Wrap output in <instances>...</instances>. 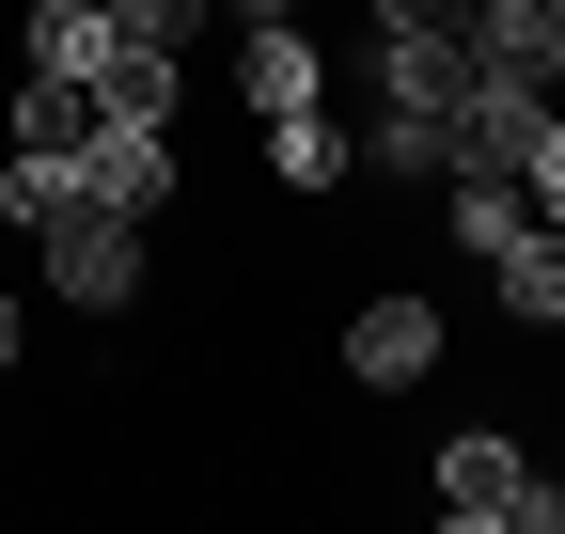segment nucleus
Masks as SVG:
<instances>
[{
    "label": "nucleus",
    "mask_w": 565,
    "mask_h": 534,
    "mask_svg": "<svg viewBox=\"0 0 565 534\" xmlns=\"http://www.w3.org/2000/svg\"><path fill=\"white\" fill-rule=\"evenodd\" d=\"M471 63H503V79H550V95H565V0H471Z\"/></svg>",
    "instance_id": "nucleus-9"
},
{
    "label": "nucleus",
    "mask_w": 565,
    "mask_h": 534,
    "mask_svg": "<svg viewBox=\"0 0 565 534\" xmlns=\"http://www.w3.org/2000/svg\"><path fill=\"white\" fill-rule=\"evenodd\" d=\"M440 519H456V534H565V488L534 472L503 425H456V440H440Z\"/></svg>",
    "instance_id": "nucleus-1"
},
{
    "label": "nucleus",
    "mask_w": 565,
    "mask_h": 534,
    "mask_svg": "<svg viewBox=\"0 0 565 534\" xmlns=\"http://www.w3.org/2000/svg\"><path fill=\"white\" fill-rule=\"evenodd\" d=\"M345 377H362V393H408V377H440V299H362V314H345Z\"/></svg>",
    "instance_id": "nucleus-4"
},
{
    "label": "nucleus",
    "mask_w": 565,
    "mask_h": 534,
    "mask_svg": "<svg viewBox=\"0 0 565 534\" xmlns=\"http://www.w3.org/2000/svg\"><path fill=\"white\" fill-rule=\"evenodd\" d=\"M79 205H110V221H173V205H189L173 126H95V142H79Z\"/></svg>",
    "instance_id": "nucleus-2"
},
{
    "label": "nucleus",
    "mask_w": 565,
    "mask_h": 534,
    "mask_svg": "<svg viewBox=\"0 0 565 534\" xmlns=\"http://www.w3.org/2000/svg\"><path fill=\"white\" fill-rule=\"evenodd\" d=\"M267 173L282 189H345V126L330 110H267Z\"/></svg>",
    "instance_id": "nucleus-13"
},
{
    "label": "nucleus",
    "mask_w": 565,
    "mask_h": 534,
    "mask_svg": "<svg viewBox=\"0 0 565 534\" xmlns=\"http://www.w3.org/2000/svg\"><path fill=\"white\" fill-rule=\"evenodd\" d=\"M0 377H17V299H0Z\"/></svg>",
    "instance_id": "nucleus-18"
},
{
    "label": "nucleus",
    "mask_w": 565,
    "mask_h": 534,
    "mask_svg": "<svg viewBox=\"0 0 565 534\" xmlns=\"http://www.w3.org/2000/svg\"><path fill=\"white\" fill-rule=\"evenodd\" d=\"M47 284L79 299V314H126V299H141V221H110V205H63V221H47Z\"/></svg>",
    "instance_id": "nucleus-3"
},
{
    "label": "nucleus",
    "mask_w": 565,
    "mask_h": 534,
    "mask_svg": "<svg viewBox=\"0 0 565 534\" xmlns=\"http://www.w3.org/2000/svg\"><path fill=\"white\" fill-rule=\"evenodd\" d=\"M315 95H330L315 32H299V17H252V32H236V110H315Z\"/></svg>",
    "instance_id": "nucleus-6"
},
{
    "label": "nucleus",
    "mask_w": 565,
    "mask_h": 534,
    "mask_svg": "<svg viewBox=\"0 0 565 534\" xmlns=\"http://www.w3.org/2000/svg\"><path fill=\"white\" fill-rule=\"evenodd\" d=\"M377 32H471V0H377Z\"/></svg>",
    "instance_id": "nucleus-17"
},
{
    "label": "nucleus",
    "mask_w": 565,
    "mask_h": 534,
    "mask_svg": "<svg viewBox=\"0 0 565 534\" xmlns=\"http://www.w3.org/2000/svg\"><path fill=\"white\" fill-rule=\"evenodd\" d=\"M173 110H189V47L110 32V63H95V126H173Z\"/></svg>",
    "instance_id": "nucleus-8"
},
{
    "label": "nucleus",
    "mask_w": 565,
    "mask_h": 534,
    "mask_svg": "<svg viewBox=\"0 0 565 534\" xmlns=\"http://www.w3.org/2000/svg\"><path fill=\"white\" fill-rule=\"evenodd\" d=\"M110 32H126L110 0H32V32H17V63H47V79H79V95H95V63H110Z\"/></svg>",
    "instance_id": "nucleus-10"
},
{
    "label": "nucleus",
    "mask_w": 565,
    "mask_h": 534,
    "mask_svg": "<svg viewBox=\"0 0 565 534\" xmlns=\"http://www.w3.org/2000/svg\"><path fill=\"white\" fill-rule=\"evenodd\" d=\"M63 205H79V158H63V142H0V221H17V236H47Z\"/></svg>",
    "instance_id": "nucleus-11"
},
{
    "label": "nucleus",
    "mask_w": 565,
    "mask_h": 534,
    "mask_svg": "<svg viewBox=\"0 0 565 534\" xmlns=\"http://www.w3.org/2000/svg\"><path fill=\"white\" fill-rule=\"evenodd\" d=\"M487 284H503V314H519V330H565V221H534L503 267H487Z\"/></svg>",
    "instance_id": "nucleus-12"
},
{
    "label": "nucleus",
    "mask_w": 565,
    "mask_h": 534,
    "mask_svg": "<svg viewBox=\"0 0 565 534\" xmlns=\"http://www.w3.org/2000/svg\"><path fill=\"white\" fill-rule=\"evenodd\" d=\"M440 236H456L471 267H503V252L534 236V189H519V173H471V158H456V173H440Z\"/></svg>",
    "instance_id": "nucleus-7"
},
{
    "label": "nucleus",
    "mask_w": 565,
    "mask_h": 534,
    "mask_svg": "<svg viewBox=\"0 0 565 534\" xmlns=\"http://www.w3.org/2000/svg\"><path fill=\"white\" fill-rule=\"evenodd\" d=\"M519 189H534V221H565V95H550V126H534V158H519Z\"/></svg>",
    "instance_id": "nucleus-15"
},
{
    "label": "nucleus",
    "mask_w": 565,
    "mask_h": 534,
    "mask_svg": "<svg viewBox=\"0 0 565 534\" xmlns=\"http://www.w3.org/2000/svg\"><path fill=\"white\" fill-rule=\"evenodd\" d=\"M534 126H550V79L471 63V95H456V158H471V173H519V158H534Z\"/></svg>",
    "instance_id": "nucleus-5"
},
{
    "label": "nucleus",
    "mask_w": 565,
    "mask_h": 534,
    "mask_svg": "<svg viewBox=\"0 0 565 534\" xmlns=\"http://www.w3.org/2000/svg\"><path fill=\"white\" fill-rule=\"evenodd\" d=\"M236 17H299V0H236Z\"/></svg>",
    "instance_id": "nucleus-19"
},
{
    "label": "nucleus",
    "mask_w": 565,
    "mask_h": 534,
    "mask_svg": "<svg viewBox=\"0 0 565 534\" xmlns=\"http://www.w3.org/2000/svg\"><path fill=\"white\" fill-rule=\"evenodd\" d=\"M110 17H126L141 47H189V32H204V0H110Z\"/></svg>",
    "instance_id": "nucleus-16"
},
{
    "label": "nucleus",
    "mask_w": 565,
    "mask_h": 534,
    "mask_svg": "<svg viewBox=\"0 0 565 534\" xmlns=\"http://www.w3.org/2000/svg\"><path fill=\"white\" fill-rule=\"evenodd\" d=\"M17 142H63V158H79V142H95V95L47 79V63H17Z\"/></svg>",
    "instance_id": "nucleus-14"
}]
</instances>
